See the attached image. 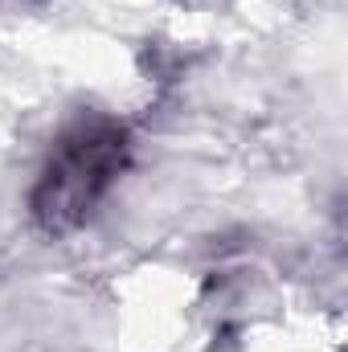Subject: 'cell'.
Wrapping results in <instances>:
<instances>
[{
	"instance_id": "1",
	"label": "cell",
	"mask_w": 348,
	"mask_h": 352,
	"mask_svg": "<svg viewBox=\"0 0 348 352\" xmlns=\"http://www.w3.org/2000/svg\"><path fill=\"white\" fill-rule=\"evenodd\" d=\"M127 156H131V140L119 119L87 115L74 127H66L29 192V213L37 230L62 238L87 226L94 209L102 205V197L123 176Z\"/></svg>"
}]
</instances>
